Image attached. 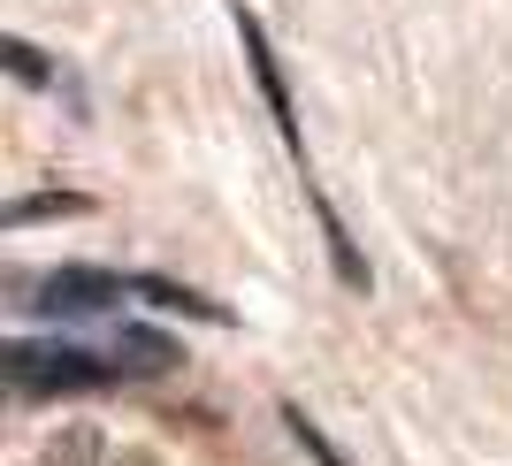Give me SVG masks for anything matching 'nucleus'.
Listing matches in <instances>:
<instances>
[{"label":"nucleus","mask_w":512,"mask_h":466,"mask_svg":"<svg viewBox=\"0 0 512 466\" xmlns=\"http://www.w3.org/2000/svg\"><path fill=\"white\" fill-rule=\"evenodd\" d=\"M115 375V360L85 352V344H62V337H16L8 344V382L23 398H62V390H100Z\"/></svg>","instance_id":"1"},{"label":"nucleus","mask_w":512,"mask_h":466,"mask_svg":"<svg viewBox=\"0 0 512 466\" xmlns=\"http://www.w3.org/2000/svg\"><path fill=\"white\" fill-rule=\"evenodd\" d=\"M237 39H245V62H253V77H260V100H268V115H276L283 146H291V153L306 161L299 115H291V85H283V69H276V46H268V31H260V16H253V8H237Z\"/></svg>","instance_id":"2"},{"label":"nucleus","mask_w":512,"mask_h":466,"mask_svg":"<svg viewBox=\"0 0 512 466\" xmlns=\"http://www.w3.org/2000/svg\"><path fill=\"white\" fill-rule=\"evenodd\" d=\"M115 298H123V283L100 268H54L31 283V314H107Z\"/></svg>","instance_id":"3"},{"label":"nucleus","mask_w":512,"mask_h":466,"mask_svg":"<svg viewBox=\"0 0 512 466\" xmlns=\"http://www.w3.org/2000/svg\"><path fill=\"white\" fill-rule=\"evenodd\" d=\"M107 360H115V375H123V382H138V375H169V367L184 360V352H176V344L161 337V329H138V321H123V329H115V352H107Z\"/></svg>","instance_id":"4"},{"label":"nucleus","mask_w":512,"mask_h":466,"mask_svg":"<svg viewBox=\"0 0 512 466\" xmlns=\"http://www.w3.org/2000/svg\"><path fill=\"white\" fill-rule=\"evenodd\" d=\"M138 298H153V306H169V314H199V321H230V306L207 291H192V283H169V276H138L130 283Z\"/></svg>","instance_id":"5"},{"label":"nucleus","mask_w":512,"mask_h":466,"mask_svg":"<svg viewBox=\"0 0 512 466\" xmlns=\"http://www.w3.org/2000/svg\"><path fill=\"white\" fill-rule=\"evenodd\" d=\"M92 199H77V191H39V199H23V207H8V222H46V214H85Z\"/></svg>","instance_id":"6"},{"label":"nucleus","mask_w":512,"mask_h":466,"mask_svg":"<svg viewBox=\"0 0 512 466\" xmlns=\"http://www.w3.org/2000/svg\"><path fill=\"white\" fill-rule=\"evenodd\" d=\"M283 428H291V436H299V444H306V451H314V459H321V466H344V451H337V444H329V436H321V428H314V421H306L299 405H283Z\"/></svg>","instance_id":"7"},{"label":"nucleus","mask_w":512,"mask_h":466,"mask_svg":"<svg viewBox=\"0 0 512 466\" xmlns=\"http://www.w3.org/2000/svg\"><path fill=\"white\" fill-rule=\"evenodd\" d=\"M8 62L23 69V85H46V77H54V69H46V54H39V46H23V39H8Z\"/></svg>","instance_id":"8"}]
</instances>
